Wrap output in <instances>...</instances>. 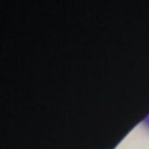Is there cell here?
<instances>
[{
	"mask_svg": "<svg viewBox=\"0 0 149 149\" xmlns=\"http://www.w3.org/2000/svg\"><path fill=\"white\" fill-rule=\"evenodd\" d=\"M144 124L146 126L147 129L149 130V115L147 116V117L145 118V120H144Z\"/></svg>",
	"mask_w": 149,
	"mask_h": 149,
	"instance_id": "6da1fadb",
	"label": "cell"
}]
</instances>
